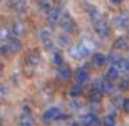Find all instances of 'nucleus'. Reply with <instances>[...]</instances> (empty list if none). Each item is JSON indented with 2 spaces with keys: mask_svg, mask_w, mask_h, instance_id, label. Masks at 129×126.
<instances>
[{
  "mask_svg": "<svg viewBox=\"0 0 129 126\" xmlns=\"http://www.w3.org/2000/svg\"><path fill=\"white\" fill-rule=\"evenodd\" d=\"M70 94L74 98H76L78 96H81L82 94V86L81 85H74V86L71 87V90H70Z\"/></svg>",
  "mask_w": 129,
  "mask_h": 126,
  "instance_id": "412c9836",
  "label": "nucleus"
},
{
  "mask_svg": "<svg viewBox=\"0 0 129 126\" xmlns=\"http://www.w3.org/2000/svg\"><path fill=\"white\" fill-rule=\"evenodd\" d=\"M6 45L9 46V49H10V51H11V53H18V51L21 50V47H22L21 42L18 39H15V37H10V39L7 40Z\"/></svg>",
  "mask_w": 129,
  "mask_h": 126,
  "instance_id": "9d476101",
  "label": "nucleus"
},
{
  "mask_svg": "<svg viewBox=\"0 0 129 126\" xmlns=\"http://www.w3.org/2000/svg\"><path fill=\"white\" fill-rule=\"evenodd\" d=\"M114 22L118 28H128L129 26V18L126 17V15H118V17H115Z\"/></svg>",
  "mask_w": 129,
  "mask_h": 126,
  "instance_id": "2eb2a0df",
  "label": "nucleus"
},
{
  "mask_svg": "<svg viewBox=\"0 0 129 126\" xmlns=\"http://www.w3.org/2000/svg\"><path fill=\"white\" fill-rule=\"evenodd\" d=\"M0 51H2V56H7L9 53H11V51H10V49H9V46H7V45H3V46H2Z\"/></svg>",
  "mask_w": 129,
  "mask_h": 126,
  "instance_id": "cd10ccee",
  "label": "nucleus"
},
{
  "mask_svg": "<svg viewBox=\"0 0 129 126\" xmlns=\"http://www.w3.org/2000/svg\"><path fill=\"white\" fill-rule=\"evenodd\" d=\"M70 54L72 56V58H75V60H82L87 54V51H86V49H85L82 45H78V46H75V47L71 49Z\"/></svg>",
  "mask_w": 129,
  "mask_h": 126,
  "instance_id": "39448f33",
  "label": "nucleus"
},
{
  "mask_svg": "<svg viewBox=\"0 0 129 126\" xmlns=\"http://www.w3.org/2000/svg\"><path fill=\"white\" fill-rule=\"evenodd\" d=\"M20 126H34V119L31 118V115H22L20 118Z\"/></svg>",
  "mask_w": 129,
  "mask_h": 126,
  "instance_id": "6ab92c4d",
  "label": "nucleus"
},
{
  "mask_svg": "<svg viewBox=\"0 0 129 126\" xmlns=\"http://www.w3.org/2000/svg\"><path fill=\"white\" fill-rule=\"evenodd\" d=\"M40 61V54L38 50H31L29 51V54L26 56V62L31 65H36L38 62Z\"/></svg>",
  "mask_w": 129,
  "mask_h": 126,
  "instance_id": "f8f14e48",
  "label": "nucleus"
},
{
  "mask_svg": "<svg viewBox=\"0 0 129 126\" xmlns=\"http://www.w3.org/2000/svg\"><path fill=\"white\" fill-rule=\"evenodd\" d=\"M62 118V112L60 108H57V107H53V108L47 109V111L43 114V120H46V122H53V120H58Z\"/></svg>",
  "mask_w": 129,
  "mask_h": 126,
  "instance_id": "f257e3e1",
  "label": "nucleus"
},
{
  "mask_svg": "<svg viewBox=\"0 0 129 126\" xmlns=\"http://www.w3.org/2000/svg\"><path fill=\"white\" fill-rule=\"evenodd\" d=\"M71 105H72L74 109H79V108H81V103H79V101H72Z\"/></svg>",
  "mask_w": 129,
  "mask_h": 126,
  "instance_id": "2f4dec72",
  "label": "nucleus"
},
{
  "mask_svg": "<svg viewBox=\"0 0 129 126\" xmlns=\"http://www.w3.org/2000/svg\"><path fill=\"white\" fill-rule=\"evenodd\" d=\"M61 20H62V15L58 9H51L50 11H47V21L50 24H58L61 22Z\"/></svg>",
  "mask_w": 129,
  "mask_h": 126,
  "instance_id": "20e7f679",
  "label": "nucleus"
},
{
  "mask_svg": "<svg viewBox=\"0 0 129 126\" xmlns=\"http://www.w3.org/2000/svg\"><path fill=\"white\" fill-rule=\"evenodd\" d=\"M111 3H114V4H119V3H122V0H110Z\"/></svg>",
  "mask_w": 129,
  "mask_h": 126,
  "instance_id": "72a5a7b5",
  "label": "nucleus"
},
{
  "mask_svg": "<svg viewBox=\"0 0 129 126\" xmlns=\"http://www.w3.org/2000/svg\"><path fill=\"white\" fill-rule=\"evenodd\" d=\"M7 37V29H3L2 31V39H6Z\"/></svg>",
  "mask_w": 129,
  "mask_h": 126,
  "instance_id": "473e14b6",
  "label": "nucleus"
},
{
  "mask_svg": "<svg viewBox=\"0 0 129 126\" xmlns=\"http://www.w3.org/2000/svg\"><path fill=\"white\" fill-rule=\"evenodd\" d=\"M53 62L56 65H58V67H60V65H62V62H64V61H62V56H61V54H60V53L54 54V56H53Z\"/></svg>",
  "mask_w": 129,
  "mask_h": 126,
  "instance_id": "bb28decb",
  "label": "nucleus"
},
{
  "mask_svg": "<svg viewBox=\"0 0 129 126\" xmlns=\"http://www.w3.org/2000/svg\"><path fill=\"white\" fill-rule=\"evenodd\" d=\"M96 126H100V125H96Z\"/></svg>",
  "mask_w": 129,
  "mask_h": 126,
  "instance_id": "f704fd0d",
  "label": "nucleus"
},
{
  "mask_svg": "<svg viewBox=\"0 0 129 126\" xmlns=\"http://www.w3.org/2000/svg\"><path fill=\"white\" fill-rule=\"evenodd\" d=\"M119 89L121 90H128L129 89V80H122L119 83Z\"/></svg>",
  "mask_w": 129,
  "mask_h": 126,
  "instance_id": "c85d7f7f",
  "label": "nucleus"
},
{
  "mask_svg": "<svg viewBox=\"0 0 129 126\" xmlns=\"http://www.w3.org/2000/svg\"><path fill=\"white\" fill-rule=\"evenodd\" d=\"M57 75H58V78L61 79V80H68V79L71 78V75H72V71H71V68L68 67V65L62 64L58 67V69H57Z\"/></svg>",
  "mask_w": 129,
  "mask_h": 126,
  "instance_id": "423d86ee",
  "label": "nucleus"
},
{
  "mask_svg": "<svg viewBox=\"0 0 129 126\" xmlns=\"http://www.w3.org/2000/svg\"><path fill=\"white\" fill-rule=\"evenodd\" d=\"M115 67L119 69V72H128V71H129V61H128V58H122L117 65H115Z\"/></svg>",
  "mask_w": 129,
  "mask_h": 126,
  "instance_id": "aec40b11",
  "label": "nucleus"
},
{
  "mask_svg": "<svg viewBox=\"0 0 129 126\" xmlns=\"http://www.w3.org/2000/svg\"><path fill=\"white\" fill-rule=\"evenodd\" d=\"M94 29H96V33L103 37H107L110 35V32H111V28H110L108 22L104 20H99L97 22H94Z\"/></svg>",
  "mask_w": 129,
  "mask_h": 126,
  "instance_id": "f03ea898",
  "label": "nucleus"
},
{
  "mask_svg": "<svg viewBox=\"0 0 129 126\" xmlns=\"http://www.w3.org/2000/svg\"><path fill=\"white\" fill-rule=\"evenodd\" d=\"M87 14H89V18L93 21V22H97L99 20H101L100 10H99L96 6H93V4H89V6H87Z\"/></svg>",
  "mask_w": 129,
  "mask_h": 126,
  "instance_id": "6e6552de",
  "label": "nucleus"
},
{
  "mask_svg": "<svg viewBox=\"0 0 129 126\" xmlns=\"http://www.w3.org/2000/svg\"><path fill=\"white\" fill-rule=\"evenodd\" d=\"M6 94H7L6 86H4V85H2V87H0V96H2V98H6Z\"/></svg>",
  "mask_w": 129,
  "mask_h": 126,
  "instance_id": "c756f323",
  "label": "nucleus"
},
{
  "mask_svg": "<svg viewBox=\"0 0 129 126\" xmlns=\"http://www.w3.org/2000/svg\"><path fill=\"white\" fill-rule=\"evenodd\" d=\"M70 43H71V40H70V37H68V36H65V35L58 36V45L60 46H62V47H68Z\"/></svg>",
  "mask_w": 129,
  "mask_h": 126,
  "instance_id": "5701e85b",
  "label": "nucleus"
},
{
  "mask_svg": "<svg viewBox=\"0 0 129 126\" xmlns=\"http://www.w3.org/2000/svg\"><path fill=\"white\" fill-rule=\"evenodd\" d=\"M101 97H103V90L100 89V87H93L92 90H90L89 93V100L92 101V103H100Z\"/></svg>",
  "mask_w": 129,
  "mask_h": 126,
  "instance_id": "1a4fd4ad",
  "label": "nucleus"
},
{
  "mask_svg": "<svg viewBox=\"0 0 129 126\" xmlns=\"http://www.w3.org/2000/svg\"><path fill=\"white\" fill-rule=\"evenodd\" d=\"M11 6L17 13H25L26 7H28V3H26V0H13Z\"/></svg>",
  "mask_w": 129,
  "mask_h": 126,
  "instance_id": "9b49d317",
  "label": "nucleus"
},
{
  "mask_svg": "<svg viewBox=\"0 0 129 126\" xmlns=\"http://www.w3.org/2000/svg\"><path fill=\"white\" fill-rule=\"evenodd\" d=\"M39 4H40V9L42 10H47V11H50V10L53 9V4H51L50 0H40Z\"/></svg>",
  "mask_w": 129,
  "mask_h": 126,
  "instance_id": "b1692460",
  "label": "nucleus"
},
{
  "mask_svg": "<svg viewBox=\"0 0 129 126\" xmlns=\"http://www.w3.org/2000/svg\"><path fill=\"white\" fill-rule=\"evenodd\" d=\"M97 87H100L103 90V93H110V92H112V82L108 80V79H104V80L97 83Z\"/></svg>",
  "mask_w": 129,
  "mask_h": 126,
  "instance_id": "f3484780",
  "label": "nucleus"
},
{
  "mask_svg": "<svg viewBox=\"0 0 129 126\" xmlns=\"http://www.w3.org/2000/svg\"><path fill=\"white\" fill-rule=\"evenodd\" d=\"M114 46H115V49H126L128 47V40H126L125 37H118V39L115 40Z\"/></svg>",
  "mask_w": 129,
  "mask_h": 126,
  "instance_id": "4be33fe9",
  "label": "nucleus"
},
{
  "mask_svg": "<svg viewBox=\"0 0 129 126\" xmlns=\"http://www.w3.org/2000/svg\"><path fill=\"white\" fill-rule=\"evenodd\" d=\"M76 80H78L79 83H86V82L89 80V72H87L85 68H79V69L76 71Z\"/></svg>",
  "mask_w": 129,
  "mask_h": 126,
  "instance_id": "4468645a",
  "label": "nucleus"
},
{
  "mask_svg": "<svg viewBox=\"0 0 129 126\" xmlns=\"http://www.w3.org/2000/svg\"><path fill=\"white\" fill-rule=\"evenodd\" d=\"M99 122V118L96 114H86L82 116V126H96Z\"/></svg>",
  "mask_w": 129,
  "mask_h": 126,
  "instance_id": "0eeeda50",
  "label": "nucleus"
},
{
  "mask_svg": "<svg viewBox=\"0 0 129 126\" xmlns=\"http://www.w3.org/2000/svg\"><path fill=\"white\" fill-rule=\"evenodd\" d=\"M60 24H61L62 29H64L65 32H70V33H72V32L76 31V24H75V21H74L72 18L70 17V15H64Z\"/></svg>",
  "mask_w": 129,
  "mask_h": 126,
  "instance_id": "7ed1b4c3",
  "label": "nucleus"
},
{
  "mask_svg": "<svg viewBox=\"0 0 129 126\" xmlns=\"http://www.w3.org/2000/svg\"><path fill=\"white\" fill-rule=\"evenodd\" d=\"M11 32L15 35H18V36H20V35H24L25 33V26H24L22 22H14L11 26Z\"/></svg>",
  "mask_w": 129,
  "mask_h": 126,
  "instance_id": "a211bd4d",
  "label": "nucleus"
},
{
  "mask_svg": "<svg viewBox=\"0 0 129 126\" xmlns=\"http://www.w3.org/2000/svg\"><path fill=\"white\" fill-rule=\"evenodd\" d=\"M92 62H93V65H94V67L100 68V67H103V65L107 62V57L104 56V54H101V53H96L94 56H93Z\"/></svg>",
  "mask_w": 129,
  "mask_h": 126,
  "instance_id": "ddd939ff",
  "label": "nucleus"
},
{
  "mask_svg": "<svg viewBox=\"0 0 129 126\" xmlns=\"http://www.w3.org/2000/svg\"><path fill=\"white\" fill-rule=\"evenodd\" d=\"M121 60H122V58H121V56H119V54H117V53H111L108 56V61L111 62V64H114V65H117Z\"/></svg>",
  "mask_w": 129,
  "mask_h": 126,
  "instance_id": "393cba45",
  "label": "nucleus"
},
{
  "mask_svg": "<svg viewBox=\"0 0 129 126\" xmlns=\"http://www.w3.org/2000/svg\"><path fill=\"white\" fill-rule=\"evenodd\" d=\"M104 126H115L114 115H107V116L104 118Z\"/></svg>",
  "mask_w": 129,
  "mask_h": 126,
  "instance_id": "a878e982",
  "label": "nucleus"
},
{
  "mask_svg": "<svg viewBox=\"0 0 129 126\" xmlns=\"http://www.w3.org/2000/svg\"><path fill=\"white\" fill-rule=\"evenodd\" d=\"M122 107H123V109H125V112H128V114H129V98H126V100L123 101Z\"/></svg>",
  "mask_w": 129,
  "mask_h": 126,
  "instance_id": "7c9ffc66",
  "label": "nucleus"
},
{
  "mask_svg": "<svg viewBox=\"0 0 129 126\" xmlns=\"http://www.w3.org/2000/svg\"><path fill=\"white\" fill-rule=\"evenodd\" d=\"M119 78V69H118L117 67H111L108 71H107V73H106V79H108V80H117V79Z\"/></svg>",
  "mask_w": 129,
  "mask_h": 126,
  "instance_id": "dca6fc26",
  "label": "nucleus"
}]
</instances>
